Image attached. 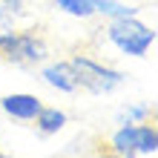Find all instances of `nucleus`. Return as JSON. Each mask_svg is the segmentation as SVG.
<instances>
[{
  "label": "nucleus",
  "mask_w": 158,
  "mask_h": 158,
  "mask_svg": "<svg viewBox=\"0 0 158 158\" xmlns=\"http://www.w3.org/2000/svg\"><path fill=\"white\" fill-rule=\"evenodd\" d=\"M106 40L127 58H147V52L155 43V29L135 17H121L106 26Z\"/></svg>",
  "instance_id": "nucleus-1"
},
{
  "label": "nucleus",
  "mask_w": 158,
  "mask_h": 158,
  "mask_svg": "<svg viewBox=\"0 0 158 158\" xmlns=\"http://www.w3.org/2000/svg\"><path fill=\"white\" fill-rule=\"evenodd\" d=\"M26 15V0H0V32L12 29L15 17Z\"/></svg>",
  "instance_id": "nucleus-10"
},
{
  "label": "nucleus",
  "mask_w": 158,
  "mask_h": 158,
  "mask_svg": "<svg viewBox=\"0 0 158 158\" xmlns=\"http://www.w3.org/2000/svg\"><path fill=\"white\" fill-rule=\"evenodd\" d=\"M66 112L58 106H40V112L35 115V127H38L40 135H58L63 127H66Z\"/></svg>",
  "instance_id": "nucleus-7"
},
{
  "label": "nucleus",
  "mask_w": 158,
  "mask_h": 158,
  "mask_svg": "<svg viewBox=\"0 0 158 158\" xmlns=\"http://www.w3.org/2000/svg\"><path fill=\"white\" fill-rule=\"evenodd\" d=\"M95 15H104L109 20H121V17H135L138 9L127 6V3H118V0H95Z\"/></svg>",
  "instance_id": "nucleus-9"
},
{
  "label": "nucleus",
  "mask_w": 158,
  "mask_h": 158,
  "mask_svg": "<svg viewBox=\"0 0 158 158\" xmlns=\"http://www.w3.org/2000/svg\"><path fill=\"white\" fill-rule=\"evenodd\" d=\"M40 78H43V83H49V86L58 89V92H66V95L78 92V78H75V69H72L69 60H58V63L43 66Z\"/></svg>",
  "instance_id": "nucleus-6"
},
{
  "label": "nucleus",
  "mask_w": 158,
  "mask_h": 158,
  "mask_svg": "<svg viewBox=\"0 0 158 158\" xmlns=\"http://www.w3.org/2000/svg\"><path fill=\"white\" fill-rule=\"evenodd\" d=\"M0 55L9 63H15V66H35V63L46 60L49 46H46V40L38 32L6 29V32H0Z\"/></svg>",
  "instance_id": "nucleus-3"
},
{
  "label": "nucleus",
  "mask_w": 158,
  "mask_h": 158,
  "mask_svg": "<svg viewBox=\"0 0 158 158\" xmlns=\"http://www.w3.org/2000/svg\"><path fill=\"white\" fill-rule=\"evenodd\" d=\"M40 98L38 95H29V92H12V95L0 98V109L15 118V121H35V115L40 112Z\"/></svg>",
  "instance_id": "nucleus-5"
},
{
  "label": "nucleus",
  "mask_w": 158,
  "mask_h": 158,
  "mask_svg": "<svg viewBox=\"0 0 158 158\" xmlns=\"http://www.w3.org/2000/svg\"><path fill=\"white\" fill-rule=\"evenodd\" d=\"M150 118V106L147 104H127L118 109L115 124H141V121Z\"/></svg>",
  "instance_id": "nucleus-11"
},
{
  "label": "nucleus",
  "mask_w": 158,
  "mask_h": 158,
  "mask_svg": "<svg viewBox=\"0 0 158 158\" xmlns=\"http://www.w3.org/2000/svg\"><path fill=\"white\" fill-rule=\"evenodd\" d=\"M89 158H118L115 152H101V155H89Z\"/></svg>",
  "instance_id": "nucleus-12"
},
{
  "label": "nucleus",
  "mask_w": 158,
  "mask_h": 158,
  "mask_svg": "<svg viewBox=\"0 0 158 158\" xmlns=\"http://www.w3.org/2000/svg\"><path fill=\"white\" fill-rule=\"evenodd\" d=\"M55 9H60L69 17H78V20L95 17V0H55Z\"/></svg>",
  "instance_id": "nucleus-8"
},
{
  "label": "nucleus",
  "mask_w": 158,
  "mask_h": 158,
  "mask_svg": "<svg viewBox=\"0 0 158 158\" xmlns=\"http://www.w3.org/2000/svg\"><path fill=\"white\" fill-rule=\"evenodd\" d=\"M0 158H12V155H3V152H0Z\"/></svg>",
  "instance_id": "nucleus-13"
},
{
  "label": "nucleus",
  "mask_w": 158,
  "mask_h": 158,
  "mask_svg": "<svg viewBox=\"0 0 158 158\" xmlns=\"http://www.w3.org/2000/svg\"><path fill=\"white\" fill-rule=\"evenodd\" d=\"M69 63H72V69H75L78 86L92 92V95H109V92H115L121 83L127 81L124 72L106 66V63L89 58V55H75Z\"/></svg>",
  "instance_id": "nucleus-2"
},
{
  "label": "nucleus",
  "mask_w": 158,
  "mask_h": 158,
  "mask_svg": "<svg viewBox=\"0 0 158 158\" xmlns=\"http://www.w3.org/2000/svg\"><path fill=\"white\" fill-rule=\"evenodd\" d=\"M109 147L118 158H135V155H152L158 150V132L152 124H121L112 138Z\"/></svg>",
  "instance_id": "nucleus-4"
}]
</instances>
